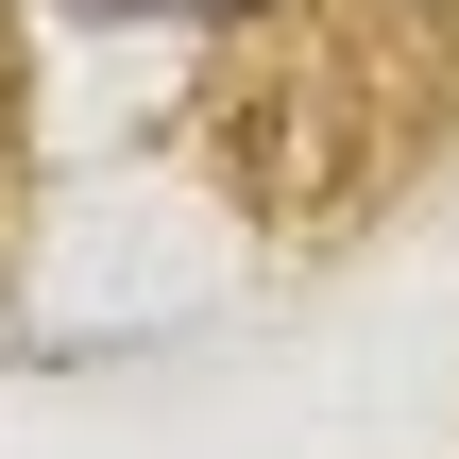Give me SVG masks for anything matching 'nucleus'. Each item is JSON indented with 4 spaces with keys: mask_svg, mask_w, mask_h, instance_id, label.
I'll return each mask as SVG.
<instances>
[{
    "mask_svg": "<svg viewBox=\"0 0 459 459\" xmlns=\"http://www.w3.org/2000/svg\"><path fill=\"white\" fill-rule=\"evenodd\" d=\"M0 204H17V34H0Z\"/></svg>",
    "mask_w": 459,
    "mask_h": 459,
    "instance_id": "f257e3e1",
    "label": "nucleus"
}]
</instances>
